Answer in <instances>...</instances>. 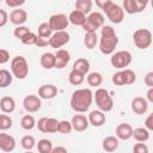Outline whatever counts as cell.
I'll return each mask as SVG.
<instances>
[{"mask_svg":"<svg viewBox=\"0 0 153 153\" xmlns=\"http://www.w3.org/2000/svg\"><path fill=\"white\" fill-rule=\"evenodd\" d=\"M27 32H30V29H29L27 26H24V25H18V26L14 29L13 35H14V37H16V38L22 39V38H23V36H25Z\"/></svg>","mask_w":153,"mask_h":153,"instance_id":"41","label":"cell"},{"mask_svg":"<svg viewBox=\"0 0 153 153\" xmlns=\"http://www.w3.org/2000/svg\"><path fill=\"white\" fill-rule=\"evenodd\" d=\"M98 43V36L96 32H85L84 36V44L87 49H93Z\"/></svg>","mask_w":153,"mask_h":153,"instance_id":"28","label":"cell"},{"mask_svg":"<svg viewBox=\"0 0 153 153\" xmlns=\"http://www.w3.org/2000/svg\"><path fill=\"white\" fill-rule=\"evenodd\" d=\"M37 35L33 33V32H27L25 36H23V38L20 39L23 44L25 45H36V42H37Z\"/></svg>","mask_w":153,"mask_h":153,"instance_id":"38","label":"cell"},{"mask_svg":"<svg viewBox=\"0 0 153 153\" xmlns=\"http://www.w3.org/2000/svg\"><path fill=\"white\" fill-rule=\"evenodd\" d=\"M20 126L25 130H31L36 127V121H35L32 115H25L20 120Z\"/></svg>","mask_w":153,"mask_h":153,"instance_id":"33","label":"cell"},{"mask_svg":"<svg viewBox=\"0 0 153 153\" xmlns=\"http://www.w3.org/2000/svg\"><path fill=\"white\" fill-rule=\"evenodd\" d=\"M0 1H1V0H0Z\"/></svg>","mask_w":153,"mask_h":153,"instance_id":"54","label":"cell"},{"mask_svg":"<svg viewBox=\"0 0 153 153\" xmlns=\"http://www.w3.org/2000/svg\"><path fill=\"white\" fill-rule=\"evenodd\" d=\"M73 130L72 128V123L71 121H59V127H57V131L61 134H69Z\"/></svg>","mask_w":153,"mask_h":153,"instance_id":"37","label":"cell"},{"mask_svg":"<svg viewBox=\"0 0 153 153\" xmlns=\"http://www.w3.org/2000/svg\"><path fill=\"white\" fill-rule=\"evenodd\" d=\"M133 152H134V153H148V147H147L143 142L136 143V145H134V147H133Z\"/></svg>","mask_w":153,"mask_h":153,"instance_id":"43","label":"cell"},{"mask_svg":"<svg viewBox=\"0 0 153 153\" xmlns=\"http://www.w3.org/2000/svg\"><path fill=\"white\" fill-rule=\"evenodd\" d=\"M53 143L48 139H41L37 143V151L39 153H51Z\"/></svg>","mask_w":153,"mask_h":153,"instance_id":"34","label":"cell"},{"mask_svg":"<svg viewBox=\"0 0 153 153\" xmlns=\"http://www.w3.org/2000/svg\"><path fill=\"white\" fill-rule=\"evenodd\" d=\"M51 153H67V148H65V147H61V146H57V147H53V149H51Z\"/></svg>","mask_w":153,"mask_h":153,"instance_id":"52","label":"cell"},{"mask_svg":"<svg viewBox=\"0 0 153 153\" xmlns=\"http://www.w3.org/2000/svg\"><path fill=\"white\" fill-rule=\"evenodd\" d=\"M116 137L118 140H129L131 137V133H133V127L129 123H120L116 127Z\"/></svg>","mask_w":153,"mask_h":153,"instance_id":"19","label":"cell"},{"mask_svg":"<svg viewBox=\"0 0 153 153\" xmlns=\"http://www.w3.org/2000/svg\"><path fill=\"white\" fill-rule=\"evenodd\" d=\"M145 128L149 131L153 130V114H149L147 116V118L145 120Z\"/></svg>","mask_w":153,"mask_h":153,"instance_id":"47","label":"cell"},{"mask_svg":"<svg viewBox=\"0 0 153 153\" xmlns=\"http://www.w3.org/2000/svg\"><path fill=\"white\" fill-rule=\"evenodd\" d=\"M133 41L136 48L147 49L152 44V32L148 29H137L133 33Z\"/></svg>","mask_w":153,"mask_h":153,"instance_id":"6","label":"cell"},{"mask_svg":"<svg viewBox=\"0 0 153 153\" xmlns=\"http://www.w3.org/2000/svg\"><path fill=\"white\" fill-rule=\"evenodd\" d=\"M48 24H49V26L53 31H61V30L67 29V26L69 24V20H68V17L65 13H56V14H53L49 18Z\"/></svg>","mask_w":153,"mask_h":153,"instance_id":"10","label":"cell"},{"mask_svg":"<svg viewBox=\"0 0 153 153\" xmlns=\"http://www.w3.org/2000/svg\"><path fill=\"white\" fill-rule=\"evenodd\" d=\"M122 72H123V75H124L126 85H131V84H134V82H135V80H136V74H135L131 69L124 68Z\"/></svg>","mask_w":153,"mask_h":153,"instance_id":"40","label":"cell"},{"mask_svg":"<svg viewBox=\"0 0 153 153\" xmlns=\"http://www.w3.org/2000/svg\"><path fill=\"white\" fill-rule=\"evenodd\" d=\"M143 82L146 84V86L148 87H153V72H148L145 78H143Z\"/></svg>","mask_w":153,"mask_h":153,"instance_id":"48","label":"cell"},{"mask_svg":"<svg viewBox=\"0 0 153 153\" xmlns=\"http://www.w3.org/2000/svg\"><path fill=\"white\" fill-rule=\"evenodd\" d=\"M112 82L116 86H124L126 85V80H124V75H123L122 71H118L112 75Z\"/></svg>","mask_w":153,"mask_h":153,"instance_id":"42","label":"cell"},{"mask_svg":"<svg viewBox=\"0 0 153 153\" xmlns=\"http://www.w3.org/2000/svg\"><path fill=\"white\" fill-rule=\"evenodd\" d=\"M38 36V35H37ZM49 44V39H47V38H43V37H37V42H36V45L38 47V48H43V47H47Z\"/></svg>","mask_w":153,"mask_h":153,"instance_id":"49","label":"cell"},{"mask_svg":"<svg viewBox=\"0 0 153 153\" xmlns=\"http://www.w3.org/2000/svg\"><path fill=\"white\" fill-rule=\"evenodd\" d=\"M86 80H87V84H88L90 86L97 87V86H100V85H102V82H103V76H102V74H100L99 72H91V73H88Z\"/></svg>","mask_w":153,"mask_h":153,"instance_id":"30","label":"cell"},{"mask_svg":"<svg viewBox=\"0 0 153 153\" xmlns=\"http://www.w3.org/2000/svg\"><path fill=\"white\" fill-rule=\"evenodd\" d=\"M131 137H134L137 142H146L149 139V130H147L145 127H139L133 129Z\"/></svg>","mask_w":153,"mask_h":153,"instance_id":"25","label":"cell"},{"mask_svg":"<svg viewBox=\"0 0 153 153\" xmlns=\"http://www.w3.org/2000/svg\"><path fill=\"white\" fill-rule=\"evenodd\" d=\"M147 98H146V100L148 102V103H153V87H149V90L147 91Z\"/></svg>","mask_w":153,"mask_h":153,"instance_id":"53","label":"cell"},{"mask_svg":"<svg viewBox=\"0 0 153 153\" xmlns=\"http://www.w3.org/2000/svg\"><path fill=\"white\" fill-rule=\"evenodd\" d=\"M68 80H69V82H71L72 85H74V86H79V85H81V84L84 82V80H85V74L73 68V69L69 72Z\"/></svg>","mask_w":153,"mask_h":153,"instance_id":"26","label":"cell"},{"mask_svg":"<svg viewBox=\"0 0 153 153\" xmlns=\"http://www.w3.org/2000/svg\"><path fill=\"white\" fill-rule=\"evenodd\" d=\"M93 102V93L90 88H78L71 96V108L75 112H86Z\"/></svg>","mask_w":153,"mask_h":153,"instance_id":"1","label":"cell"},{"mask_svg":"<svg viewBox=\"0 0 153 153\" xmlns=\"http://www.w3.org/2000/svg\"><path fill=\"white\" fill-rule=\"evenodd\" d=\"M41 98L35 94H29L23 100V106L27 112H37L41 109Z\"/></svg>","mask_w":153,"mask_h":153,"instance_id":"12","label":"cell"},{"mask_svg":"<svg viewBox=\"0 0 153 153\" xmlns=\"http://www.w3.org/2000/svg\"><path fill=\"white\" fill-rule=\"evenodd\" d=\"M39 62H41V66H42L44 69L55 68V54L49 53V51L43 53V54L41 55Z\"/></svg>","mask_w":153,"mask_h":153,"instance_id":"22","label":"cell"},{"mask_svg":"<svg viewBox=\"0 0 153 153\" xmlns=\"http://www.w3.org/2000/svg\"><path fill=\"white\" fill-rule=\"evenodd\" d=\"M103 11H104L105 16L108 17V19H109L111 23H114V24H120V23H122L123 19H124V11H123V8H122L120 5H117V4L111 2V4H109Z\"/></svg>","mask_w":153,"mask_h":153,"instance_id":"8","label":"cell"},{"mask_svg":"<svg viewBox=\"0 0 153 153\" xmlns=\"http://www.w3.org/2000/svg\"><path fill=\"white\" fill-rule=\"evenodd\" d=\"M131 60H133V56L129 51L120 50V51H116L115 54L112 53L110 63L112 65V67H115L117 69H124L126 67H128L131 63Z\"/></svg>","mask_w":153,"mask_h":153,"instance_id":"7","label":"cell"},{"mask_svg":"<svg viewBox=\"0 0 153 153\" xmlns=\"http://www.w3.org/2000/svg\"><path fill=\"white\" fill-rule=\"evenodd\" d=\"M11 127H12V118L6 114L0 115V130H7Z\"/></svg>","mask_w":153,"mask_h":153,"instance_id":"39","label":"cell"},{"mask_svg":"<svg viewBox=\"0 0 153 153\" xmlns=\"http://www.w3.org/2000/svg\"><path fill=\"white\" fill-rule=\"evenodd\" d=\"M118 145H120V141L116 136H106L103 142H102V147L105 152H114L118 148Z\"/></svg>","mask_w":153,"mask_h":153,"instance_id":"23","label":"cell"},{"mask_svg":"<svg viewBox=\"0 0 153 153\" xmlns=\"http://www.w3.org/2000/svg\"><path fill=\"white\" fill-rule=\"evenodd\" d=\"M11 72L12 75L17 79H25L29 74V63L24 56H14L11 61Z\"/></svg>","mask_w":153,"mask_h":153,"instance_id":"4","label":"cell"},{"mask_svg":"<svg viewBox=\"0 0 153 153\" xmlns=\"http://www.w3.org/2000/svg\"><path fill=\"white\" fill-rule=\"evenodd\" d=\"M36 127L38 128L39 131L45 133V134H54L57 133V127H59V121L53 117H42L38 120L36 123Z\"/></svg>","mask_w":153,"mask_h":153,"instance_id":"9","label":"cell"},{"mask_svg":"<svg viewBox=\"0 0 153 153\" xmlns=\"http://www.w3.org/2000/svg\"><path fill=\"white\" fill-rule=\"evenodd\" d=\"M10 20H11V23L12 24H14V25H23L26 20H27V13H26V11L25 10H23V8H16V10H13L12 12H11V14H10Z\"/></svg>","mask_w":153,"mask_h":153,"instance_id":"20","label":"cell"},{"mask_svg":"<svg viewBox=\"0 0 153 153\" xmlns=\"http://www.w3.org/2000/svg\"><path fill=\"white\" fill-rule=\"evenodd\" d=\"M88 123L92 124L93 127H102L105 121H106V117H105V112L100 111L99 109L98 110H92L90 114H88Z\"/></svg>","mask_w":153,"mask_h":153,"instance_id":"17","label":"cell"},{"mask_svg":"<svg viewBox=\"0 0 153 153\" xmlns=\"http://www.w3.org/2000/svg\"><path fill=\"white\" fill-rule=\"evenodd\" d=\"M13 75L6 71V69H0V88H5L12 84Z\"/></svg>","mask_w":153,"mask_h":153,"instance_id":"32","label":"cell"},{"mask_svg":"<svg viewBox=\"0 0 153 153\" xmlns=\"http://www.w3.org/2000/svg\"><path fill=\"white\" fill-rule=\"evenodd\" d=\"M69 39H71V36L66 30L54 31V33L49 37V45L54 49H59L65 44H67Z\"/></svg>","mask_w":153,"mask_h":153,"instance_id":"11","label":"cell"},{"mask_svg":"<svg viewBox=\"0 0 153 153\" xmlns=\"http://www.w3.org/2000/svg\"><path fill=\"white\" fill-rule=\"evenodd\" d=\"M71 60V54L66 49H57L55 53V68L62 69L65 68Z\"/></svg>","mask_w":153,"mask_h":153,"instance_id":"14","label":"cell"},{"mask_svg":"<svg viewBox=\"0 0 153 153\" xmlns=\"http://www.w3.org/2000/svg\"><path fill=\"white\" fill-rule=\"evenodd\" d=\"M7 22H8V14H7V12L5 10H1L0 8V27L5 26L7 24Z\"/></svg>","mask_w":153,"mask_h":153,"instance_id":"45","label":"cell"},{"mask_svg":"<svg viewBox=\"0 0 153 153\" xmlns=\"http://www.w3.org/2000/svg\"><path fill=\"white\" fill-rule=\"evenodd\" d=\"M10 60V54L6 49H0V65L6 63Z\"/></svg>","mask_w":153,"mask_h":153,"instance_id":"46","label":"cell"},{"mask_svg":"<svg viewBox=\"0 0 153 153\" xmlns=\"http://www.w3.org/2000/svg\"><path fill=\"white\" fill-rule=\"evenodd\" d=\"M71 123H72L73 130H75V131H85L90 126L87 117L85 115H82L81 112H78L76 115H74L71 120Z\"/></svg>","mask_w":153,"mask_h":153,"instance_id":"13","label":"cell"},{"mask_svg":"<svg viewBox=\"0 0 153 153\" xmlns=\"http://www.w3.org/2000/svg\"><path fill=\"white\" fill-rule=\"evenodd\" d=\"M85 18H86V14L82 13L81 11H79V10H73V11L69 13V16H68L69 23L73 24V25H76V26H78V25L81 26L82 23L85 22Z\"/></svg>","mask_w":153,"mask_h":153,"instance_id":"24","label":"cell"},{"mask_svg":"<svg viewBox=\"0 0 153 153\" xmlns=\"http://www.w3.org/2000/svg\"><path fill=\"white\" fill-rule=\"evenodd\" d=\"M37 32H38V36L39 37H43V38H49L51 35H53V30L50 29L49 24L48 23H41L38 25V29H37Z\"/></svg>","mask_w":153,"mask_h":153,"instance_id":"35","label":"cell"},{"mask_svg":"<svg viewBox=\"0 0 153 153\" xmlns=\"http://www.w3.org/2000/svg\"><path fill=\"white\" fill-rule=\"evenodd\" d=\"M20 145H22V147H23L24 149L31 151V149L35 147V145H36V140H35V137H33L32 135H25V136L22 137Z\"/></svg>","mask_w":153,"mask_h":153,"instance_id":"36","label":"cell"},{"mask_svg":"<svg viewBox=\"0 0 153 153\" xmlns=\"http://www.w3.org/2000/svg\"><path fill=\"white\" fill-rule=\"evenodd\" d=\"M122 8L126 13L128 14H134V13H139L141 12L140 8H139V5L135 0H123V4H122Z\"/></svg>","mask_w":153,"mask_h":153,"instance_id":"27","label":"cell"},{"mask_svg":"<svg viewBox=\"0 0 153 153\" xmlns=\"http://www.w3.org/2000/svg\"><path fill=\"white\" fill-rule=\"evenodd\" d=\"M131 110L133 112H135L136 115H143L147 112L148 110V102L146 100V98L142 97H135L131 100Z\"/></svg>","mask_w":153,"mask_h":153,"instance_id":"16","label":"cell"},{"mask_svg":"<svg viewBox=\"0 0 153 153\" xmlns=\"http://www.w3.org/2000/svg\"><path fill=\"white\" fill-rule=\"evenodd\" d=\"M94 2H96V5H97L100 10H104L109 4L112 2V0H94Z\"/></svg>","mask_w":153,"mask_h":153,"instance_id":"50","label":"cell"},{"mask_svg":"<svg viewBox=\"0 0 153 153\" xmlns=\"http://www.w3.org/2000/svg\"><path fill=\"white\" fill-rule=\"evenodd\" d=\"M135 1L137 2L139 8H140V11H141V12L147 7V5H148V2H149V0H135Z\"/></svg>","mask_w":153,"mask_h":153,"instance_id":"51","label":"cell"},{"mask_svg":"<svg viewBox=\"0 0 153 153\" xmlns=\"http://www.w3.org/2000/svg\"><path fill=\"white\" fill-rule=\"evenodd\" d=\"M92 5H93L92 0H76L74 6H75V10H79L82 13L88 14L92 10Z\"/></svg>","mask_w":153,"mask_h":153,"instance_id":"31","label":"cell"},{"mask_svg":"<svg viewBox=\"0 0 153 153\" xmlns=\"http://www.w3.org/2000/svg\"><path fill=\"white\" fill-rule=\"evenodd\" d=\"M5 1H6V5H7L8 7L18 8V7H20L22 5H24L26 0H5Z\"/></svg>","mask_w":153,"mask_h":153,"instance_id":"44","label":"cell"},{"mask_svg":"<svg viewBox=\"0 0 153 153\" xmlns=\"http://www.w3.org/2000/svg\"><path fill=\"white\" fill-rule=\"evenodd\" d=\"M73 68L76 69V71H79V72H81V73H84L86 75L88 73V71H90V62H88L87 59L80 57V59H78L73 63Z\"/></svg>","mask_w":153,"mask_h":153,"instance_id":"29","label":"cell"},{"mask_svg":"<svg viewBox=\"0 0 153 153\" xmlns=\"http://www.w3.org/2000/svg\"><path fill=\"white\" fill-rule=\"evenodd\" d=\"M104 16L100 12H90L88 16H86L81 27L85 30V32H96L104 25Z\"/></svg>","mask_w":153,"mask_h":153,"instance_id":"5","label":"cell"},{"mask_svg":"<svg viewBox=\"0 0 153 153\" xmlns=\"http://www.w3.org/2000/svg\"><path fill=\"white\" fill-rule=\"evenodd\" d=\"M16 148V140L7 133H0V149L4 152H12Z\"/></svg>","mask_w":153,"mask_h":153,"instance_id":"15","label":"cell"},{"mask_svg":"<svg viewBox=\"0 0 153 153\" xmlns=\"http://www.w3.org/2000/svg\"><path fill=\"white\" fill-rule=\"evenodd\" d=\"M93 99L97 108L103 112H109L114 108V100L106 88H98L93 93Z\"/></svg>","mask_w":153,"mask_h":153,"instance_id":"3","label":"cell"},{"mask_svg":"<svg viewBox=\"0 0 153 153\" xmlns=\"http://www.w3.org/2000/svg\"><path fill=\"white\" fill-rule=\"evenodd\" d=\"M118 44V37L110 25H103L100 27V39H99V50L104 55H111L115 51V48Z\"/></svg>","mask_w":153,"mask_h":153,"instance_id":"2","label":"cell"},{"mask_svg":"<svg viewBox=\"0 0 153 153\" xmlns=\"http://www.w3.org/2000/svg\"><path fill=\"white\" fill-rule=\"evenodd\" d=\"M0 109L4 114H12L16 109V100L10 96L2 97L0 99Z\"/></svg>","mask_w":153,"mask_h":153,"instance_id":"21","label":"cell"},{"mask_svg":"<svg viewBox=\"0 0 153 153\" xmlns=\"http://www.w3.org/2000/svg\"><path fill=\"white\" fill-rule=\"evenodd\" d=\"M57 94V87L51 84L42 85L38 88V97L42 99H53Z\"/></svg>","mask_w":153,"mask_h":153,"instance_id":"18","label":"cell"}]
</instances>
